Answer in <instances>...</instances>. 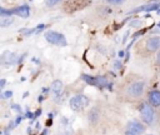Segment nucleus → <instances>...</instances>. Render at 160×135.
<instances>
[{
	"label": "nucleus",
	"instance_id": "f257e3e1",
	"mask_svg": "<svg viewBox=\"0 0 160 135\" xmlns=\"http://www.w3.org/2000/svg\"><path fill=\"white\" fill-rule=\"evenodd\" d=\"M44 35H45V39H46L48 43H50L53 45H58V46H65L66 45L65 36H64L63 34L58 33V32L50 30V32H46Z\"/></svg>",
	"mask_w": 160,
	"mask_h": 135
},
{
	"label": "nucleus",
	"instance_id": "f03ea898",
	"mask_svg": "<svg viewBox=\"0 0 160 135\" xmlns=\"http://www.w3.org/2000/svg\"><path fill=\"white\" fill-rule=\"evenodd\" d=\"M90 4V0H68L64 5V10L68 13H74L78 10L84 9Z\"/></svg>",
	"mask_w": 160,
	"mask_h": 135
},
{
	"label": "nucleus",
	"instance_id": "7ed1b4c3",
	"mask_svg": "<svg viewBox=\"0 0 160 135\" xmlns=\"http://www.w3.org/2000/svg\"><path fill=\"white\" fill-rule=\"evenodd\" d=\"M70 108L73 110H75V111H80V110H83L85 106H88V104H89V99L86 98L85 95H75L73 96V98L70 99Z\"/></svg>",
	"mask_w": 160,
	"mask_h": 135
},
{
	"label": "nucleus",
	"instance_id": "20e7f679",
	"mask_svg": "<svg viewBox=\"0 0 160 135\" xmlns=\"http://www.w3.org/2000/svg\"><path fill=\"white\" fill-rule=\"evenodd\" d=\"M140 115L143 118V120L146 124H151L154 120V110L150 106V104L148 103H143L140 105Z\"/></svg>",
	"mask_w": 160,
	"mask_h": 135
},
{
	"label": "nucleus",
	"instance_id": "39448f33",
	"mask_svg": "<svg viewBox=\"0 0 160 135\" xmlns=\"http://www.w3.org/2000/svg\"><path fill=\"white\" fill-rule=\"evenodd\" d=\"M145 128L143 124H140L137 120L130 122L127 125V130H125V135H141L144 133Z\"/></svg>",
	"mask_w": 160,
	"mask_h": 135
},
{
	"label": "nucleus",
	"instance_id": "423d86ee",
	"mask_svg": "<svg viewBox=\"0 0 160 135\" xmlns=\"http://www.w3.org/2000/svg\"><path fill=\"white\" fill-rule=\"evenodd\" d=\"M143 90H144V83L137 81V83H133V84L129 86L128 93L130 96H133V98H139V96L143 94Z\"/></svg>",
	"mask_w": 160,
	"mask_h": 135
},
{
	"label": "nucleus",
	"instance_id": "0eeeda50",
	"mask_svg": "<svg viewBox=\"0 0 160 135\" xmlns=\"http://www.w3.org/2000/svg\"><path fill=\"white\" fill-rule=\"evenodd\" d=\"M160 48V38L159 36H154L150 38L146 41V49L149 51H156Z\"/></svg>",
	"mask_w": 160,
	"mask_h": 135
},
{
	"label": "nucleus",
	"instance_id": "6e6552de",
	"mask_svg": "<svg viewBox=\"0 0 160 135\" xmlns=\"http://www.w3.org/2000/svg\"><path fill=\"white\" fill-rule=\"evenodd\" d=\"M149 101L153 106H160V91L159 90H151L149 94Z\"/></svg>",
	"mask_w": 160,
	"mask_h": 135
},
{
	"label": "nucleus",
	"instance_id": "1a4fd4ad",
	"mask_svg": "<svg viewBox=\"0 0 160 135\" xmlns=\"http://www.w3.org/2000/svg\"><path fill=\"white\" fill-rule=\"evenodd\" d=\"M13 11H14L15 15L20 16V18H29V15H30V9H29V6H26V5L13 9Z\"/></svg>",
	"mask_w": 160,
	"mask_h": 135
},
{
	"label": "nucleus",
	"instance_id": "9d476101",
	"mask_svg": "<svg viewBox=\"0 0 160 135\" xmlns=\"http://www.w3.org/2000/svg\"><path fill=\"white\" fill-rule=\"evenodd\" d=\"M159 8H160V3H153V4L140 6V8H138L135 11H153V10H158Z\"/></svg>",
	"mask_w": 160,
	"mask_h": 135
},
{
	"label": "nucleus",
	"instance_id": "9b49d317",
	"mask_svg": "<svg viewBox=\"0 0 160 135\" xmlns=\"http://www.w3.org/2000/svg\"><path fill=\"white\" fill-rule=\"evenodd\" d=\"M15 60H16V56L13 53H4V55H3V61L9 65L14 64Z\"/></svg>",
	"mask_w": 160,
	"mask_h": 135
},
{
	"label": "nucleus",
	"instance_id": "f8f14e48",
	"mask_svg": "<svg viewBox=\"0 0 160 135\" xmlns=\"http://www.w3.org/2000/svg\"><path fill=\"white\" fill-rule=\"evenodd\" d=\"M61 89H63V83H61L60 80H55V81L53 83L52 90H53V93L55 95H59V93L61 91Z\"/></svg>",
	"mask_w": 160,
	"mask_h": 135
},
{
	"label": "nucleus",
	"instance_id": "ddd939ff",
	"mask_svg": "<svg viewBox=\"0 0 160 135\" xmlns=\"http://www.w3.org/2000/svg\"><path fill=\"white\" fill-rule=\"evenodd\" d=\"M108 84V80L104 77H96L95 78V85H98L99 88H105Z\"/></svg>",
	"mask_w": 160,
	"mask_h": 135
},
{
	"label": "nucleus",
	"instance_id": "4468645a",
	"mask_svg": "<svg viewBox=\"0 0 160 135\" xmlns=\"http://www.w3.org/2000/svg\"><path fill=\"white\" fill-rule=\"evenodd\" d=\"M14 11H13V9H4L0 6V16H3V18H8V16L13 15Z\"/></svg>",
	"mask_w": 160,
	"mask_h": 135
},
{
	"label": "nucleus",
	"instance_id": "2eb2a0df",
	"mask_svg": "<svg viewBox=\"0 0 160 135\" xmlns=\"http://www.w3.org/2000/svg\"><path fill=\"white\" fill-rule=\"evenodd\" d=\"M11 23H13L11 18H3V19H0V26H9Z\"/></svg>",
	"mask_w": 160,
	"mask_h": 135
},
{
	"label": "nucleus",
	"instance_id": "dca6fc26",
	"mask_svg": "<svg viewBox=\"0 0 160 135\" xmlns=\"http://www.w3.org/2000/svg\"><path fill=\"white\" fill-rule=\"evenodd\" d=\"M83 79L88 83L89 85H95V78L89 77V75H83Z\"/></svg>",
	"mask_w": 160,
	"mask_h": 135
},
{
	"label": "nucleus",
	"instance_id": "f3484780",
	"mask_svg": "<svg viewBox=\"0 0 160 135\" xmlns=\"http://www.w3.org/2000/svg\"><path fill=\"white\" fill-rule=\"evenodd\" d=\"M60 1H63V0H48V6H54Z\"/></svg>",
	"mask_w": 160,
	"mask_h": 135
},
{
	"label": "nucleus",
	"instance_id": "a211bd4d",
	"mask_svg": "<svg viewBox=\"0 0 160 135\" xmlns=\"http://www.w3.org/2000/svg\"><path fill=\"white\" fill-rule=\"evenodd\" d=\"M106 1H109L110 4H121V3H124L125 0H106Z\"/></svg>",
	"mask_w": 160,
	"mask_h": 135
},
{
	"label": "nucleus",
	"instance_id": "6ab92c4d",
	"mask_svg": "<svg viewBox=\"0 0 160 135\" xmlns=\"http://www.w3.org/2000/svg\"><path fill=\"white\" fill-rule=\"evenodd\" d=\"M11 95H13L11 91H5V93H4V98H10Z\"/></svg>",
	"mask_w": 160,
	"mask_h": 135
},
{
	"label": "nucleus",
	"instance_id": "aec40b11",
	"mask_svg": "<svg viewBox=\"0 0 160 135\" xmlns=\"http://www.w3.org/2000/svg\"><path fill=\"white\" fill-rule=\"evenodd\" d=\"M4 84H5V80H0V89L4 86Z\"/></svg>",
	"mask_w": 160,
	"mask_h": 135
},
{
	"label": "nucleus",
	"instance_id": "412c9836",
	"mask_svg": "<svg viewBox=\"0 0 160 135\" xmlns=\"http://www.w3.org/2000/svg\"><path fill=\"white\" fill-rule=\"evenodd\" d=\"M158 14H159V15H160V10H158Z\"/></svg>",
	"mask_w": 160,
	"mask_h": 135
}]
</instances>
